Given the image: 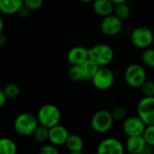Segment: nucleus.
Masks as SVG:
<instances>
[{
    "label": "nucleus",
    "instance_id": "nucleus-28",
    "mask_svg": "<svg viewBox=\"0 0 154 154\" xmlns=\"http://www.w3.org/2000/svg\"><path fill=\"white\" fill-rule=\"evenodd\" d=\"M44 5V0H24V7L30 11L40 9Z\"/></svg>",
    "mask_w": 154,
    "mask_h": 154
},
{
    "label": "nucleus",
    "instance_id": "nucleus-4",
    "mask_svg": "<svg viewBox=\"0 0 154 154\" xmlns=\"http://www.w3.org/2000/svg\"><path fill=\"white\" fill-rule=\"evenodd\" d=\"M38 125L36 116L30 112H22L18 114L13 124L15 131L22 137L33 135Z\"/></svg>",
    "mask_w": 154,
    "mask_h": 154
},
{
    "label": "nucleus",
    "instance_id": "nucleus-19",
    "mask_svg": "<svg viewBox=\"0 0 154 154\" xmlns=\"http://www.w3.org/2000/svg\"><path fill=\"white\" fill-rule=\"evenodd\" d=\"M17 145L14 140L8 137L0 138V154H17Z\"/></svg>",
    "mask_w": 154,
    "mask_h": 154
},
{
    "label": "nucleus",
    "instance_id": "nucleus-23",
    "mask_svg": "<svg viewBox=\"0 0 154 154\" xmlns=\"http://www.w3.org/2000/svg\"><path fill=\"white\" fill-rule=\"evenodd\" d=\"M32 136L37 142H45L46 140H48V129L38 125Z\"/></svg>",
    "mask_w": 154,
    "mask_h": 154
},
{
    "label": "nucleus",
    "instance_id": "nucleus-32",
    "mask_svg": "<svg viewBox=\"0 0 154 154\" xmlns=\"http://www.w3.org/2000/svg\"><path fill=\"white\" fill-rule=\"evenodd\" d=\"M6 102H7V98L4 94L3 90L0 88V110L4 107V105L6 104Z\"/></svg>",
    "mask_w": 154,
    "mask_h": 154
},
{
    "label": "nucleus",
    "instance_id": "nucleus-31",
    "mask_svg": "<svg viewBox=\"0 0 154 154\" xmlns=\"http://www.w3.org/2000/svg\"><path fill=\"white\" fill-rule=\"evenodd\" d=\"M140 154H154V150H153V147L147 145L143 148V149L140 151Z\"/></svg>",
    "mask_w": 154,
    "mask_h": 154
},
{
    "label": "nucleus",
    "instance_id": "nucleus-37",
    "mask_svg": "<svg viewBox=\"0 0 154 154\" xmlns=\"http://www.w3.org/2000/svg\"><path fill=\"white\" fill-rule=\"evenodd\" d=\"M69 154H85V153H83V151H80V152H70Z\"/></svg>",
    "mask_w": 154,
    "mask_h": 154
},
{
    "label": "nucleus",
    "instance_id": "nucleus-36",
    "mask_svg": "<svg viewBox=\"0 0 154 154\" xmlns=\"http://www.w3.org/2000/svg\"><path fill=\"white\" fill-rule=\"evenodd\" d=\"M79 1H81L83 3H90V2H93L94 0H79Z\"/></svg>",
    "mask_w": 154,
    "mask_h": 154
},
{
    "label": "nucleus",
    "instance_id": "nucleus-30",
    "mask_svg": "<svg viewBox=\"0 0 154 154\" xmlns=\"http://www.w3.org/2000/svg\"><path fill=\"white\" fill-rule=\"evenodd\" d=\"M17 14H18V15H19V17H22V18H27V17L30 16L31 11H30L29 9H27L26 8L23 7V8L19 10V12H18Z\"/></svg>",
    "mask_w": 154,
    "mask_h": 154
},
{
    "label": "nucleus",
    "instance_id": "nucleus-26",
    "mask_svg": "<svg viewBox=\"0 0 154 154\" xmlns=\"http://www.w3.org/2000/svg\"><path fill=\"white\" fill-rule=\"evenodd\" d=\"M140 89L143 97H154V80L147 79Z\"/></svg>",
    "mask_w": 154,
    "mask_h": 154
},
{
    "label": "nucleus",
    "instance_id": "nucleus-10",
    "mask_svg": "<svg viewBox=\"0 0 154 154\" xmlns=\"http://www.w3.org/2000/svg\"><path fill=\"white\" fill-rule=\"evenodd\" d=\"M100 29L102 33L107 36H115L121 34L123 29V23L113 14L103 17L100 22Z\"/></svg>",
    "mask_w": 154,
    "mask_h": 154
},
{
    "label": "nucleus",
    "instance_id": "nucleus-24",
    "mask_svg": "<svg viewBox=\"0 0 154 154\" xmlns=\"http://www.w3.org/2000/svg\"><path fill=\"white\" fill-rule=\"evenodd\" d=\"M111 113H112V116L114 121H122L123 122L128 117L127 109L122 105L115 106L112 109V111H111Z\"/></svg>",
    "mask_w": 154,
    "mask_h": 154
},
{
    "label": "nucleus",
    "instance_id": "nucleus-34",
    "mask_svg": "<svg viewBox=\"0 0 154 154\" xmlns=\"http://www.w3.org/2000/svg\"><path fill=\"white\" fill-rule=\"evenodd\" d=\"M111 2H112L114 6H116V5L127 3V2H128V0H111Z\"/></svg>",
    "mask_w": 154,
    "mask_h": 154
},
{
    "label": "nucleus",
    "instance_id": "nucleus-20",
    "mask_svg": "<svg viewBox=\"0 0 154 154\" xmlns=\"http://www.w3.org/2000/svg\"><path fill=\"white\" fill-rule=\"evenodd\" d=\"M131 9L127 3L114 6L113 15L119 19H121L122 21L127 19L131 16Z\"/></svg>",
    "mask_w": 154,
    "mask_h": 154
},
{
    "label": "nucleus",
    "instance_id": "nucleus-2",
    "mask_svg": "<svg viewBox=\"0 0 154 154\" xmlns=\"http://www.w3.org/2000/svg\"><path fill=\"white\" fill-rule=\"evenodd\" d=\"M38 124L50 129L57 124H60L62 114L59 108L52 103H46L41 106L35 115Z\"/></svg>",
    "mask_w": 154,
    "mask_h": 154
},
{
    "label": "nucleus",
    "instance_id": "nucleus-14",
    "mask_svg": "<svg viewBox=\"0 0 154 154\" xmlns=\"http://www.w3.org/2000/svg\"><path fill=\"white\" fill-rule=\"evenodd\" d=\"M23 7L24 0H0V12L4 15H16Z\"/></svg>",
    "mask_w": 154,
    "mask_h": 154
},
{
    "label": "nucleus",
    "instance_id": "nucleus-8",
    "mask_svg": "<svg viewBox=\"0 0 154 154\" xmlns=\"http://www.w3.org/2000/svg\"><path fill=\"white\" fill-rule=\"evenodd\" d=\"M137 116L146 126L154 125V97H142L139 101Z\"/></svg>",
    "mask_w": 154,
    "mask_h": 154
},
{
    "label": "nucleus",
    "instance_id": "nucleus-6",
    "mask_svg": "<svg viewBox=\"0 0 154 154\" xmlns=\"http://www.w3.org/2000/svg\"><path fill=\"white\" fill-rule=\"evenodd\" d=\"M114 120L108 110H99L91 118V127L97 133H106L113 126Z\"/></svg>",
    "mask_w": 154,
    "mask_h": 154
},
{
    "label": "nucleus",
    "instance_id": "nucleus-9",
    "mask_svg": "<svg viewBox=\"0 0 154 154\" xmlns=\"http://www.w3.org/2000/svg\"><path fill=\"white\" fill-rule=\"evenodd\" d=\"M96 154H124L125 149L122 142L114 137L103 139L98 145Z\"/></svg>",
    "mask_w": 154,
    "mask_h": 154
},
{
    "label": "nucleus",
    "instance_id": "nucleus-35",
    "mask_svg": "<svg viewBox=\"0 0 154 154\" xmlns=\"http://www.w3.org/2000/svg\"><path fill=\"white\" fill-rule=\"evenodd\" d=\"M4 26H5L4 21L2 20L1 17H0V34H2V33H3V31H4Z\"/></svg>",
    "mask_w": 154,
    "mask_h": 154
},
{
    "label": "nucleus",
    "instance_id": "nucleus-16",
    "mask_svg": "<svg viewBox=\"0 0 154 154\" xmlns=\"http://www.w3.org/2000/svg\"><path fill=\"white\" fill-rule=\"evenodd\" d=\"M146 146V142L142 136L127 137L124 149L129 154H140L143 148Z\"/></svg>",
    "mask_w": 154,
    "mask_h": 154
},
{
    "label": "nucleus",
    "instance_id": "nucleus-11",
    "mask_svg": "<svg viewBox=\"0 0 154 154\" xmlns=\"http://www.w3.org/2000/svg\"><path fill=\"white\" fill-rule=\"evenodd\" d=\"M146 125L144 122L136 116H128L122 122V131L127 137L142 136Z\"/></svg>",
    "mask_w": 154,
    "mask_h": 154
},
{
    "label": "nucleus",
    "instance_id": "nucleus-7",
    "mask_svg": "<svg viewBox=\"0 0 154 154\" xmlns=\"http://www.w3.org/2000/svg\"><path fill=\"white\" fill-rule=\"evenodd\" d=\"M115 74L109 67H99L91 80L93 85L99 91L109 90L114 84Z\"/></svg>",
    "mask_w": 154,
    "mask_h": 154
},
{
    "label": "nucleus",
    "instance_id": "nucleus-5",
    "mask_svg": "<svg viewBox=\"0 0 154 154\" xmlns=\"http://www.w3.org/2000/svg\"><path fill=\"white\" fill-rule=\"evenodd\" d=\"M131 45L139 49L149 48L154 41L153 32L146 26H138L134 28L130 35Z\"/></svg>",
    "mask_w": 154,
    "mask_h": 154
},
{
    "label": "nucleus",
    "instance_id": "nucleus-33",
    "mask_svg": "<svg viewBox=\"0 0 154 154\" xmlns=\"http://www.w3.org/2000/svg\"><path fill=\"white\" fill-rule=\"evenodd\" d=\"M7 43V36L4 35V33L0 34V46H3Z\"/></svg>",
    "mask_w": 154,
    "mask_h": 154
},
{
    "label": "nucleus",
    "instance_id": "nucleus-29",
    "mask_svg": "<svg viewBox=\"0 0 154 154\" xmlns=\"http://www.w3.org/2000/svg\"><path fill=\"white\" fill-rule=\"evenodd\" d=\"M38 154H60V151L57 147L49 143L43 145L39 149Z\"/></svg>",
    "mask_w": 154,
    "mask_h": 154
},
{
    "label": "nucleus",
    "instance_id": "nucleus-13",
    "mask_svg": "<svg viewBox=\"0 0 154 154\" xmlns=\"http://www.w3.org/2000/svg\"><path fill=\"white\" fill-rule=\"evenodd\" d=\"M66 58L71 66L81 65L88 59V49L80 45L74 46L68 51Z\"/></svg>",
    "mask_w": 154,
    "mask_h": 154
},
{
    "label": "nucleus",
    "instance_id": "nucleus-21",
    "mask_svg": "<svg viewBox=\"0 0 154 154\" xmlns=\"http://www.w3.org/2000/svg\"><path fill=\"white\" fill-rule=\"evenodd\" d=\"M142 65L150 69H154V48H147L143 50L140 55Z\"/></svg>",
    "mask_w": 154,
    "mask_h": 154
},
{
    "label": "nucleus",
    "instance_id": "nucleus-22",
    "mask_svg": "<svg viewBox=\"0 0 154 154\" xmlns=\"http://www.w3.org/2000/svg\"><path fill=\"white\" fill-rule=\"evenodd\" d=\"M7 100H14L17 98L20 94V87L14 83L8 84L4 89H2Z\"/></svg>",
    "mask_w": 154,
    "mask_h": 154
},
{
    "label": "nucleus",
    "instance_id": "nucleus-27",
    "mask_svg": "<svg viewBox=\"0 0 154 154\" xmlns=\"http://www.w3.org/2000/svg\"><path fill=\"white\" fill-rule=\"evenodd\" d=\"M142 138L147 145L154 148V125H149L145 127Z\"/></svg>",
    "mask_w": 154,
    "mask_h": 154
},
{
    "label": "nucleus",
    "instance_id": "nucleus-1",
    "mask_svg": "<svg viewBox=\"0 0 154 154\" xmlns=\"http://www.w3.org/2000/svg\"><path fill=\"white\" fill-rule=\"evenodd\" d=\"M114 58L113 49L106 44H98L88 48V59L98 67H107Z\"/></svg>",
    "mask_w": 154,
    "mask_h": 154
},
{
    "label": "nucleus",
    "instance_id": "nucleus-12",
    "mask_svg": "<svg viewBox=\"0 0 154 154\" xmlns=\"http://www.w3.org/2000/svg\"><path fill=\"white\" fill-rule=\"evenodd\" d=\"M69 135L68 129L62 124H57L48 129V141L55 147L64 145Z\"/></svg>",
    "mask_w": 154,
    "mask_h": 154
},
{
    "label": "nucleus",
    "instance_id": "nucleus-25",
    "mask_svg": "<svg viewBox=\"0 0 154 154\" xmlns=\"http://www.w3.org/2000/svg\"><path fill=\"white\" fill-rule=\"evenodd\" d=\"M68 77L71 81L80 82L83 81V74L80 65H72L68 70Z\"/></svg>",
    "mask_w": 154,
    "mask_h": 154
},
{
    "label": "nucleus",
    "instance_id": "nucleus-17",
    "mask_svg": "<svg viewBox=\"0 0 154 154\" xmlns=\"http://www.w3.org/2000/svg\"><path fill=\"white\" fill-rule=\"evenodd\" d=\"M64 145L70 152H80L84 149L85 141L78 134H70Z\"/></svg>",
    "mask_w": 154,
    "mask_h": 154
},
{
    "label": "nucleus",
    "instance_id": "nucleus-18",
    "mask_svg": "<svg viewBox=\"0 0 154 154\" xmlns=\"http://www.w3.org/2000/svg\"><path fill=\"white\" fill-rule=\"evenodd\" d=\"M80 67L83 74V81H91L96 73L97 70L99 69V67L89 59H87L84 63H82Z\"/></svg>",
    "mask_w": 154,
    "mask_h": 154
},
{
    "label": "nucleus",
    "instance_id": "nucleus-3",
    "mask_svg": "<svg viewBox=\"0 0 154 154\" xmlns=\"http://www.w3.org/2000/svg\"><path fill=\"white\" fill-rule=\"evenodd\" d=\"M123 78L128 86L133 89H140L148 79L146 69L140 63H131L124 71Z\"/></svg>",
    "mask_w": 154,
    "mask_h": 154
},
{
    "label": "nucleus",
    "instance_id": "nucleus-15",
    "mask_svg": "<svg viewBox=\"0 0 154 154\" xmlns=\"http://www.w3.org/2000/svg\"><path fill=\"white\" fill-rule=\"evenodd\" d=\"M113 9L114 5L111 2V0H94L93 1L94 12L102 17L112 15Z\"/></svg>",
    "mask_w": 154,
    "mask_h": 154
}]
</instances>
